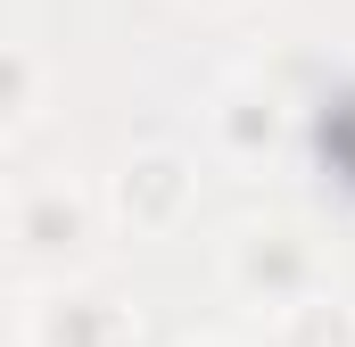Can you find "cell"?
Masks as SVG:
<instances>
[{"label":"cell","mask_w":355,"mask_h":347,"mask_svg":"<svg viewBox=\"0 0 355 347\" xmlns=\"http://www.w3.org/2000/svg\"><path fill=\"white\" fill-rule=\"evenodd\" d=\"M33 75H42V67H33V50H25V42H8V133H17V124H33Z\"/></svg>","instance_id":"cell-7"},{"label":"cell","mask_w":355,"mask_h":347,"mask_svg":"<svg viewBox=\"0 0 355 347\" xmlns=\"http://www.w3.org/2000/svg\"><path fill=\"white\" fill-rule=\"evenodd\" d=\"M107 198H116V215H124L132 232H166L182 207H190V158H182V149H141V158L116 166Z\"/></svg>","instance_id":"cell-3"},{"label":"cell","mask_w":355,"mask_h":347,"mask_svg":"<svg viewBox=\"0 0 355 347\" xmlns=\"http://www.w3.org/2000/svg\"><path fill=\"white\" fill-rule=\"evenodd\" d=\"M83 232H91V198L83 190H67V182H17V198H8V240H17L25 264L75 257Z\"/></svg>","instance_id":"cell-2"},{"label":"cell","mask_w":355,"mask_h":347,"mask_svg":"<svg viewBox=\"0 0 355 347\" xmlns=\"http://www.w3.org/2000/svg\"><path fill=\"white\" fill-rule=\"evenodd\" d=\"M132 306H116V298H67V289H50V298H33L25 306V347H132Z\"/></svg>","instance_id":"cell-4"},{"label":"cell","mask_w":355,"mask_h":347,"mask_svg":"<svg viewBox=\"0 0 355 347\" xmlns=\"http://www.w3.org/2000/svg\"><path fill=\"white\" fill-rule=\"evenodd\" d=\"M223 8H240V0H223Z\"/></svg>","instance_id":"cell-9"},{"label":"cell","mask_w":355,"mask_h":347,"mask_svg":"<svg viewBox=\"0 0 355 347\" xmlns=\"http://www.w3.org/2000/svg\"><path fill=\"white\" fill-rule=\"evenodd\" d=\"M190 347H232V339H190Z\"/></svg>","instance_id":"cell-8"},{"label":"cell","mask_w":355,"mask_h":347,"mask_svg":"<svg viewBox=\"0 0 355 347\" xmlns=\"http://www.w3.org/2000/svg\"><path fill=\"white\" fill-rule=\"evenodd\" d=\"M281 347H355V306H339L331 289L306 298V306H289L281 314Z\"/></svg>","instance_id":"cell-6"},{"label":"cell","mask_w":355,"mask_h":347,"mask_svg":"<svg viewBox=\"0 0 355 347\" xmlns=\"http://www.w3.org/2000/svg\"><path fill=\"white\" fill-rule=\"evenodd\" d=\"M272 108H281V99H272L265 83H232L223 99H215V141H223L232 158H257V149L272 141Z\"/></svg>","instance_id":"cell-5"},{"label":"cell","mask_w":355,"mask_h":347,"mask_svg":"<svg viewBox=\"0 0 355 347\" xmlns=\"http://www.w3.org/2000/svg\"><path fill=\"white\" fill-rule=\"evenodd\" d=\"M223 281H232L240 298L289 314V306L322 298V257H314L289 223H248V232H232V248H223Z\"/></svg>","instance_id":"cell-1"}]
</instances>
